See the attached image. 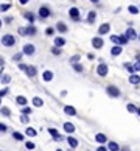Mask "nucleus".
<instances>
[{
	"mask_svg": "<svg viewBox=\"0 0 140 151\" xmlns=\"http://www.w3.org/2000/svg\"><path fill=\"white\" fill-rule=\"evenodd\" d=\"M25 134L28 137H36L37 136V131L34 129V128H31V126H28L27 129H25Z\"/></svg>",
	"mask_w": 140,
	"mask_h": 151,
	"instance_id": "obj_27",
	"label": "nucleus"
},
{
	"mask_svg": "<svg viewBox=\"0 0 140 151\" xmlns=\"http://www.w3.org/2000/svg\"><path fill=\"white\" fill-rule=\"evenodd\" d=\"M109 39H111V41L114 42V44H117V45H121V44H120V36H117V35H111V36H109Z\"/></svg>",
	"mask_w": 140,
	"mask_h": 151,
	"instance_id": "obj_37",
	"label": "nucleus"
},
{
	"mask_svg": "<svg viewBox=\"0 0 140 151\" xmlns=\"http://www.w3.org/2000/svg\"><path fill=\"white\" fill-rule=\"evenodd\" d=\"M123 53V45H117V44H114V47L111 48V55L112 56H118V55Z\"/></svg>",
	"mask_w": 140,
	"mask_h": 151,
	"instance_id": "obj_13",
	"label": "nucleus"
},
{
	"mask_svg": "<svg viewBox=\"0 0 140 151\" xmlns=\"http://www.w3.org/2000/svg\"><path fill=\"white\" fill-rule=\"evenodd\" d=\"M108 148L109 151H120V145L117 142H108Z\"/></svg>",
	"mask_w": 140,
	"mask_h": 151,
	"instance_id": "obj_28",
	"label": "nucleus"
},
{
	"mask_svg": "<svg viewBox=\"0 0 140 151\" xmlns=\"http://www.w3.org/2000/svg\"><path fill=\"white\" fill-rule=\"evenodd\" d=\"M69 17L72 20H75V22H80L81 20V13H80V9H78L76 6H72L69 9Z\"/></svg>",
	"mask_w": 140,
	"mask_h": 151,
	"instance_id": "obj_5",
	"label": "nucleus"
},
{
	"mask_svg": "<svg viewBox=\"0 0 140 151\" xmlns=\"http://www.w3.org/2000/svg\"><path fill=\"white\" fill-rule=\"evenodd\" d=\"M64 112L67 114V115H76V109L73 108V106H64Z\"/></svg>",
	"mask_w": 140,
	"mask_h": 151,
	"instance_id": "obj_24",
	"label": "nucleus"
},
{
	"mask_svg": "<svg viewBox=\"0 0 140 151\" xmlns=\"http://www.w3.org/2000/svg\"><path fill=\"white\" fill-rule=\"evenodd\" d=\"M24 17L28 20V24H34V22H36V16H34V13H31V11L24 13Z\"/></svg>",
	"mask_w": 140,
	"mask_h": 151,
	"instance_id": "obj_17",
	"label": "nucleus"
},
{
	"mask_svg": "<svg viewBox=\"0 0 140 151\" xmlns=\"http://www.w3.org/2000/svg\"><path fill=\"white\" fill-rule=\"evenodd\" d=\"M55 45L56 47H61V48H62L64 45H65V39L64 37H61V36H58V37H55Z\"/></svg>",
	"mask_w": 140,
	"mask_h": 151,
	"instance_id": "obj_23",
	"label": "nucleus"
},
{
	"mask_svg": "<svg viewBox=\"0 0 140 151\" xmlns=\"http://www.w3.org/2000/svg\"><path fill=\"white\" fill-rule=\"evenodd\" d=\"M56 151H62V150H61V148H58V150H56Z\"/></svg>",
	"mask_w": 140,
	"mask_h": 151,
	"instance_id": "obj_62",
	"label": "nucleus"
},
{
	"mask_svg": "<svg viewBox=\"0 0 140 151\" xmlns=\"http://www.w3.org/2000/svg\"><path fill=\"white\" fill-rule=\"evenodd\" d=\"M0 114L3 117H11V109L6 108V106H0Z\"/></svg>",
	"mask_w": 140,
	"mask_h": 151,
	"instance_id": "obj_29",
	"label": "nucleus"
},
{
	"mask_svg": "<svg viewBox=\"0 0 140 151\" xmlns=\"http://www.w3.org/2000/svg\"><path fill=\"white\" fill-rule=\"evenodd\" d=\"M72 67H73V70H75V72H78V73H83V72H84V67H83V64H81V63H75V64H72Z\"/></svg>",
	"mask_w": 140,
	"mask_h": 151,
	"instance_id": "obj_30",
	"label": "nucleus"
},
{
	"mask_svg": "<svg viewBox=\"0 0 140 151\" xmlns=\"http://www.w3.org/2000/svg\"><path fill=\"white\" fill-rule=\"evenodd\" d=\"M62 128H64V131H65L67 134H73L75 129H76L75 125H73V123H70V122H65L64 125H62Z\"/></svg>",
	"mask_w": 140,
	"mask_h": 151,
	"instance_id": "obj_11",
	"label": "nucleus"
},
{
	"mask_svg": "<svg viewBox=\"0 0 140 151\" xmlns=\"http://www.w3.org/2000/svg\"><path fill=\"white\" fill-rule=\"evenodd\" d=\"M86 20H87V24H95V20H97V11H89Z\"/></svg>",
	"mask_w": 140,
	"mask_h": 151,
	"instance_id": "obj_19",
	"label": "nucleus"
},
{
	"mask_svg": "<svg viewBox=\"0 0 140 151\" xmlns=\"http://www.w3.org/2000/svg\"><path fill=\"white\" fill-rule=\"evenodd\" d=\"M126 109H128V112H131V114H137V106L136 104H132V103H129V104H126Z\"/></svg>",
	"mask_w": 140,
	"mask_h": 151,
	"instance_id": "obj_31",
	"label": "nucleus"
},
{
	"mask_svg": "<svg viewBox=\"0 0 140 151\" xmlns=\"http://www.w3.org/2000/svg\"><path fill=\"white\" fill-rule=\"evenodd\" d=\"M11 136H13V139L14 140H17V142H24V134L22 132H19V131H13V134H11Z\"/></svg>",
	"mask_w": 140,
	"mask_h": 151,
	"instance_id": "obj_25",
	"label": "nucleus"
},
{
	"mask_svg": "<svg viewBox=\"0 0 140 151\" xmlns=\"http://www.w3.org/2000/svg\"><path fill=\"white\" fill-rule=\"evenodd\" d=\"M125 35L128 36V39H129V41H136V39H139V35H137V31L134 30V28H128Z\"/></svg>",
	"mask_w": 140,
	"mask_h": 151,
	"instance_id": "obj_10",
	"label": "nucleus"
},
{
	"mask_svg": "<svg viewBox=\"0 0 140 151\" xmlns=\"http://www.w3.org/2000/svg\"><path fill=\"white\" fill-rule=\"evenodd\" d=\"M136 61H140V53H137V55H136Z\"/></svg>",
	"mask_w": 140,
	"mask_h": 151,
	"instance_id": "obj_56",
	"label": "nucleus"
},
{
	"mask_svg": "<svg viewBox=\"0 0 140 151\" xmlns=\"http://www.w3.org/2000/svg\"><path fill=\"white\" fill-rule=\"evenodd\" d=\"M3 22L5 24H11V22H13V17H11V16H6V17L3 19Z\"/></svg>",
	"mask_w": 140,
	"mask_h": 151,
	"instance_id": "obj_51",
	"label": "nucleus"
},
{
	"mask_svg": "<svg viewBox=\"0 0 140 151\" xmlns=\"http://www.w3.org/2000/svg\"><path fill=\"white\" fill-rule=\"evenodd\" d=\"M52 53L55 55V56H59V55H62V50H61V47L53 45V47H52Z\"/></svg>",
	"mask_w": 140,
	"mask_h": 151,
	"instance_id": "obj_36",
	"label": "nucleus"
},
{
	"mask_svg": "<svg viewBox=\"0 0 140 151\" xmlns=\"http://www.w3.org/2000/svg\"><path fill=\"white\" fill-rule=\"evenodd\" d=\"M2 75H3V69L0 67V78H2Z\"/></svg>",
	"mask_w": 140,
	"mask_h": 151,
	"instance_id": "obj_57",
	"label": "nucleus"
},
{
	"mask_svg": "<svg viewBox=\"0 0 140 151\" xmlns=\"http://www.w3.org/2000/svg\"><path fill=\"white\" fill-rule=\"evenodd\" d=\"M17 67H19L20 70H24V72H25V70H27V67H28V64H24V63H19V64H17Z\"/></svg>",
	"mask_w": 140,
	"mask_h": 151,
	"instance_id": "obj_48",
	"label": "nucleus"
},
{
	"mask_svg": "<svg viewBox=\"0 0 140 151\" xmlns=\"http://www.w3.org/2000/svg\"><path fill=\"white\" fill-rule=\"evenodd\" d=\"M128 42H129L128 36H126V35H120V44H121V45H126Z\"/></svg>",
	"mask_w": 140,
	"mask_h": 151,
	"instance_id": "obj_41",
	"label": "nucleus"
},
{
	"mask_svg": "<svg viewBox=\"0 0 140 151\" xmlns=\"http://www.w3.org/2000/svg\"><path fill=\"white\" fill-rule=\"evenodd\" d=\"M22 58H24V52H19V53H16L14 56H13V61H16V63H20Z\"/></svg>",
	"mask_w": 140,
	"mask_h": 151,
	"instance_id": "obj_38",
	"label": "nucleus"
},
{
	"mask_svg": "<svg viewBox=\"0 0 140 151\" xmlns=\"http://www.w3.org/2000/svg\"><path fill=\"white\" fill-rule=\"evenodd\" d=\"M28 2H30V0H19V3H20V5H27Z\"/></svg>",
	"mask_w": 140,
	"mask_h": 151,
	"instance_id": "obj_54",
	"label": "nucleus"
},
{
	"mask_svg": "<svg viewBox=\"0 0 140 151\" xmlns=\"http://www.w3.org/2000/svg\"><path fill=\"white\" fill-rule=\"evenodd\" d=\"M53 72L52 70H44L42 72V80L45 81V83H50V81H53Z\"/></svg>",
	"mask_w": 140,
	"mask_h": 151,
	"instance_id": "obj_12",
	"label": "nucleus"
},
{
	"mask_svg": "<svg viewBox=\"0 0 140 151\" xmlns=\"http://www.w3.org/2000/svg\"><path fill=\"white\" fill-rule=\"evenodd\" d=\"M128 11H129V14H139V6H136V5H129L128 6Z\"/></svg>",
	"mask_w": 140,
	"mask_h": 151,
	"instance_id": "obj_32",
	"label": "nucleus"
},
{
	"mask_svg": "<svg viewBox=\"0 0 140 151\" xmlns=\"http://www.w3.org/2000/svg\"><path fill=\"white\" fill-rule=\"evenodd\" d=\"M27 31H28V36H34V35H37V28L34 27V24H30L27 27Z\"/></svg>",
	"mask_w": 140,
	"mask_h": 151,
	"instance_id": "obj_22",
	"label": "nucleus"
},
{
	"mask_svg": "<svg viewBox=\"0 0 140 151\" xmlns=\"http://www.w3.org/2000/svg\"><path fill=\"white\" fill-rule=\"evenodd\" d=\"M8 92H9V87H3V89H0V97H6L8 95Z\"/></svg>",
	"mask_w": 140,
	"mask_h": 151,
	"instance_id": "obj_44",
	"label": "nucleus"
},
{
	"mask_svg": "<svg viewBox=\"0 0 140 151\" xmlns=\"http://www.w3.org/2000/svg\"><path fill=\"white\" fill-rule=\"evenodd\" d=\"M95 140H97L100 145H104V143H108V137H106V134L98 132L97 136H95Z\"/></svg>",
	"mask_w": 140,
	"mask_h": 151,
	"instance_id": "obj_16",
	"label": "nucleus"
},
{
	"mask_svg": "<svg viewBox=\"0 0 140 151\" xmlns=\"http://www.w3.org/2000/svg\"><path fill=\"white\" fill-rule=\"evenodd\" d=\"M97 151H109V148L104 147V145H100V147L97 148Z\"/></svg>",
	"mask_w": 140,
	"mask_h": 151,
	"instance_id": "obj_50",
	"label": "nucleus"
},
{
	"mask_svg": "<svg viewBox=\"0 0 140 151\" xmlns=\"http://www.w3.org/2000/svg\"><path fill=\"white\" fill-rule=\"evenodd\" d=\"M8 131V125H5V123L0 122V134H5Z\"/></svg>",
	"mask_w": 140,
	"mask_h": 151,
	"instance_id": "obj_45",
	"label": "nucleus"
},
{
	"mask_svg": "<svg viewBox=\"0 0 140 151\" xmlns=\"http://www.w3.org/2000/svg\"><path fill=\"white\" fill-rule=\"evenodd\" d=\"M55 28H56V31H59V33H67L69 31V28H67V25L64 24V22H58Z\"/></svg>",
	"mask_w": 140,
	"mask_h": 151,
	"instance_id": "obj_18",
	"label": "nucleus"
},
{
	"mask_svg": "<svg viewBox=\"0 0 140 151\" xmlns=\"http://www.w3.org/2000/svg\"><path fill=\"white\" fill-rule=\"evenodd\" d=\"M3 47H14L16 45V37L13 35H5L2 39H0Z\"/></svg>",
	"mask_w": 140,
	"mask_h": 151,
	"instance_id": "obj_1",
	"label": "nucleus"
},
{
	"mask_svg": "<svg viewBox=\"0 0 140 151\" xmlns=\"http://www.w3.org/2000/svg\"><path fill=\"white\" fill-rule=\"evenodd\" d=\"M0 81H2V84L6 86V84H9V83H11V76H9V75H2Z\"/></svg>",
	"mask_w": 140,
	"mask_h": 151,
	"instance_id": "obj_34",
	"label": "nucleus"
},
{
	"mask_svg": "<svg viewBox=\"0 0 140 151\" xmlns=\"http://www.w3.org/2000/svg\"><path fill=\"white\" fill-rule=\"evenodd\" d=\"M33 106H34V108H42V106H44V100L41 97H34V98H33Z\"/></svg>",
	"mask_w": 140,
	"mask_h": 151,
	"instance_id": "obj_26",
	"label": "nucleus"
},
{
	"mask_svg": "<svg viewBox=\"0 0 140 151\" xmlns=\"http://www.w3.org/2000/svg\"><path fill=\"white\" fill-rule=\"evenodd\" d=\"M2 25H3V20L0 19V30H2Z\"/></svg>",
	"mask_w": 140,
	"mask_h": 151,
	"instance_id": "obj_58",
	"label": "nucleus"
},
{
	"mask_svg": "<svg viewBox=\"0 0 140 151\" xmlns=\"http://www.w3.org/2000/svg\"><path fill=\"white\" fill-rule=\"evenodd\" d=\"M65 140H67V143H69V147L72 150H75L78 147V140H76L75 137H72V134H69V137H65Z\"/></svg>",
	"mask_w": 140,
	"mask_h": 151,
	"instance_id": "obj_15",
	"label": "nucleus"
},
{
	"mask_svg": "<svg viewBox=\"0 0 140 151\" xmlns=\"http://www.w3.org/2000/svg\"><path fill=\"white\" fill-rule=\"evenodd\" d=\"M109 31H111V24H101L98 28V35L103 36V35H108Z\"/></svg>",
	"mask_w": 140,
	"mask_h": 151,
	"instance_id": "obj_9",
	"label": "nucleus"
},
{
	"mask_svg": "<svg viewBox=\"0 0 140 151\" xmlns=\"http://www.w3.org/2000/svg\"><path fill=\"white\" fill-rule=\"evenodd\" d=\"M125 65V69L129 72V73H136V69H134V64H131V63H125L123 64Z\"/></svg>",
	"mask_w": 140,
	"mask_h": 151,
	"instance_id": "obj_33",
	"label": "nucleus"
},
{
	"mask_svg": "<svg viewBox=\"0 0 140 151\" xmlns=\"http://www.w3.org/2000/svg\"><path fill=\"white\" fill-rule=\"evenodd\" d=\"M33 112V109L30 108V106H22V111H20V114H25V115H30Z\"/></svg>",
	"mask_w": 140,
	"mask_h": 151,
	"instance_id": "obj_35",
	"label": "nucleus"
},
{
	"mask_svg": "<svg viewBox=\"0 0 140 151\" xmlns=\"http://www.w3.org/2000/svg\"><path fill=\"white\" fill-rule=\"evenodd\" d=\"M25 73H27V76L34 78V76L37 75V69H36L34 65H28V67H27V70H25Z\"/></svg>",
	"mask_w": 140,
	"mask_h": 151,
	"instance_id": "obj_14",
	"label": "nucleus"
},
{
	"mask_svg": "<svg viewBox=\"0 0 140 151\" xmlns=\"http://www.w3.org/2000/svg\"><path fill=\"white\" fill-rule=\"evenodd\" d=\"M20 122L27 125V123H30V115H25V114H20Z\"/></svg>",
	"mask_w": 140,
	"mask_h": 151,
	"instance_id": "obj_40",
	"label": "nucleus"
},
{
	"mask_svg": "<svg viewBox=\"0 0 140 151\" xmlns=\"http://www.w3.org/2000/svg\"><path fill=\"white\" fill-rule=\"evenodd\" d=\"M48 134L53 137V140H55V142H62L64 139H65V137L61 136L59 131H58V129H55V128H48Z\"/></svg>",
	"mask_w": 140,
	"mask_h": 151,
	"instance_id": "obj_7",
	"label": "nucleus"
},
{
	"mask_svg": "<svg viewBox=\"0 0 140 151\" xmlns=\"http://www.w3.org/2000/svg\"><path fill=\"white\" fill-rule=\"evenodd\" d=\"M97 75L101 76V78H104L106 75H109V65L106 63H100L97 65Z\"/></svg>",
	"mask_w": 140,
	"mask_h": 151,
	"instance_id": "obj_3",
	"label": "nucleus"
},
{
	"mask_svg": "<svg viewBox=\"0 0 140 151\" xmlns=\"http://www.w3.org/2000/svg\"><path fill=\"white\" fill-rule=\"evenodd\" d=\"M137 115H139V117H140V108H139V109H137Z\"/></svg>",
	"mask_w": 140,
	"mask_h": 151,
	"instance_id": "obj_60",
	"label": "nucleus"
},
{
	"mask_svg": "<svg viewBox=\"0 0 140 151\" xmlns=\"http://www.w3.org/2000/svg\"><path fill=\"white\" fill-rule=\"evenodd\" d=\"M80 59H81V55H73V56H70V64H75V63H80Z\"/></svg>",
	"mask_w": 140,
	"mask_h": 151,
	"instance_id": "obj_39",
	"label": "nucleus"
},
{
	"mask_svg": "<svg viewBox=\"0 0 140 151\" xmlns=\"http://www.w3.org/2000/svg\"><path fill=\"white\" fill-rule=\"evenodd\" d=\"M134 69H136V72H140V61H136V63H134Z\"/></svg>",
	"mask_w": 140,
	"mask_h": 151,
	"instance_id": "obj_49",
	"label": "nucleus"
},
{
	"mask_svg": "<svg viewBox=\"0 0 140 151\" xmlns=\"http://www.w3.org/2000/svg\"><path fill=\"white\" fill-rule=\"evenodd\" d=\"M129 83H131V84H134V86L140 84V76L136 75V73H131L129 75Z\"/></svg>",
	"mask_w": 140,
	"mask_h": 151,
	"instance_id": "obj_20",
	"label": "nucleus"
},
{
	"mask_svg": "<svg viewBox=\"0 0 140 151\" xmlns=\"http://www.w3.org/2000/svg\"><path fill=\"white\" fill-rule=\"evenodd\" d=\"M5 65V59H3V56H0V67H3Z\"/></svg>",
	"mask_w": 140,
	"mask_h": 151,
	"instance_id": "obj_52",
	"label": "nucleus"
},
{
	"mask_svg": "<svg viewBox=\"0 0 140 151\" xmlns=\"http://www.w3.org/2000/svg\"><path fill=\"white\" fill-rule=\"evenodd\" d=\"M55 30H56V28L48 27V28H45V35H47V36H53V35H55Z\"/></svg>",
	"mask_w": 140,
	"mask_h": 151,
	"instance_id": "obj_47",
	"label": "nucleus"
},
{
	"mask_svg": "<svg viewBox=\"0 0 140 151\" xmlns=\"http://www.w3.org/2000/svg\"><path fill=\"white\" fill-rule=\"evenodd\" d=\"M0 106H2V97H0Z\"/></svg>",
	"mask_w": 140,
	"mask_h": 151,
	"instance_id": "obj_61",
	"label": "nucleus"
},
{
	"mask_svg": "<svg viewBox=\"0 0 140 151\" xmlns=\"http://www.w3.org/2000/svg\"><path fill=\"white\" fill-rule=\"evenodd\" d=\"M11 8V3H3V5H0V11H3V13H5V11H8Z\"/></svg>",
	"mask_w": 140,
	"mask_h": 151,
	"instance_id": "obj_46",
	"label": "nucleus"
},
{
	"mask_svg": "<svg viewBox=\"0 0 140 151\" xmlns=\"http://www.w3.org/2000/svg\"><path fill=\"white\" fill-rule=\"evenodd\" d=\"M22 52H24V55H27V56H33V55L36 53V47L33 45V44H25V45L22 47Z\"/></svg>",
	"mask_w": 140,
	"mask_h": 151,
	"instance_id": "obj_6",
	"label": "nucleus"
},
{
	"mask_svg": "<svg viewBox=\"0 0 140 151\" xmlns=\"http://www.w3.org/2000/svg\"><path fill=\"white\" fill-rule=\"evenodd\" d=\"M87 58L92 61V59H95V55H93V53H89V55H87Z\"/></svg>",
	"mask_w": 140,
	"mask_h": 151,
	"instance_id": "obj_53",
	"label": "nucleus"
},
{
	"mask_svg": "<svg viewBox=\"0 0 140 151\" xmlns=\"http://www.w3.org/2000/svg\"><path fill=\"white\" fill-rule=\"evenodd\" d=\"M25 148L27 150H36V145H34V142H25Z\"/></svg>",
	"mask_w": 140,
	"mask_h": 151,
	"instance_id": "obj_43",
	"label": "nucleus"
},
{
	"mask_svg": "<svg viewBox=\"0 0 140 151\" xmlns=\"http://www.w3.org/2000/svg\"><path fill=\"white\" fill-rule=\"evenodd\" d=\"M106 93L109 95V97H112V98H120L121 97V91L117 86H108L106 87Z\"/></svg>",
	"mask_w": 140,
	"mask_h": 151,
	"instance_id": "obj_2",
	"label": "nucleus"
},
{
	"mask_svg": "<svg viewBox=\"0 0 140 151\" xmlns=\"http://www.w3.org/2000/svg\"><path fill=\"white\" fill-rule=\"evenodd\" d=\"M37 16L41 19H48L50 16H52V9H50L47 5H42V6L37 9Z\"/></svg>",
	"mask_w": 140,
	"mask_h": 151,
	"instance_id": "obj_4",
	"label": "nucleus"
},
{
	"mask_svg": "<svg viewBox=\"0 0 140 151\" xmlns=\"http://www.w3.org/2000/svg\"><path fill=\"white\" fill-rule=\"evenodd\" d=\"M103 45H104V41H103V37L101 36H95V37H92V47L93 48H97V50H100V48H103Z\"/></svg>",
	"mask_w": 140,
	"mask_h": 151,
	"instance_id": "obj_8",
	"label": "nucleus"
},
{
	"mask_svg": "<svg viewBox=\"0 0 140 151\" xmlns=\"http://www.w3.org/2000/svg\"><path fill=\"white\" fill-rule=\"evenodd\" d=\"M16 103H17L19 106H27L28 100L24 97V95H17V97H16Z\"/></svg>",
	"mask_w": 140,
	"mask_h": 151,
	"instance_id": "obj_21",
	"label": "nucleus"
},
{
	"mask_svg": "<svg viewBox=\"0 0 140 151\" xmlns=\"http://www.w3.org/2000/svg\"><path fill=\"white\" fill-rule=\"evenodd\" d=\"M17 33L20 36H28V31H27V27H20V28H17Z\"/></svg>",
	"mask_w": 140,
	"mask_h": 151,
	"instance_id": "obj_42",
	"label": "nucleus"
},
{
	"mask_svg": "<svg viewBox=\"0 0 140 151\" xmlns=\"http://www.w3.org/2000/svg\"><path fill=\"white\" fill-rule=\"evenodd\" d=\"M0 151H2V150H0Z\"/></svg>",
	"mask_w": 140,
	"mask_h": 151,
	"instance_id": "obj_64",
	"label": "nucleus"
},
{
	"mask_svg": "<svg viewBox=\"0 0 140 151\" xmlns=\"http://www.w3.org/2000/svg\"><path fill=\"white\" fill-rule=\"evenodd\" d=\"M139 41H140V35H139Z\"/></svg>",
	"mask_w": 140,
	"mask_h": 151,
	"instance_id": "obj_63",
	"label": "nucleus"
},
{
	"mask_svg": "<svg viewBox=\"0 0 140 151\" xmlns=\"http://www.w3.org/2000/svg\"><path fill=\"white\" fill-rule=\"evenodd\" d=\"M90 2H92V3H98V2H100V0H90Z\"/></svg>",
	"mask_w": 140,
	"mask_h": 151,
	"instance_id": "obj_59",
	"label": "nucleus"
},
{
	"mask_svg": "<svg viewBox=\"0 0 140 151\" xmlns=\"http://www.w3.org/2000/svg\"><path fill=\"white\" fill-rule=\"evenodd\" d=\"M120 151H131V150H129V147H123V148H120Z\"/></svg>",
	"mask_w": 140,
	"mask_h": 151,
	"instance_id": "obj_55",
	"label": "nucleus"
}]
</instances>
